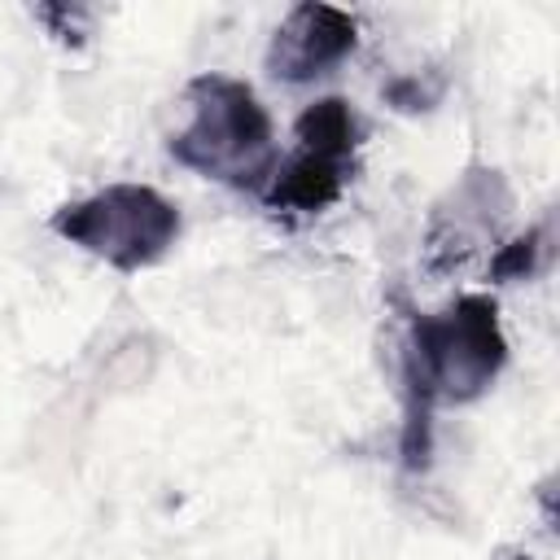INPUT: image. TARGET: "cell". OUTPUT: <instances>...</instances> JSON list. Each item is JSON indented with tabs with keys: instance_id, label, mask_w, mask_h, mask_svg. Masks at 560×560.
<instances>
[{
	"instance_id": "cell-1",
	"label": "cell",
	"mask_w": 560,
	"mask_h": 560,
	"mask_svg": "<svg viewBox=\"0 0 560 560\" xmlns=\"http://www.w3.org/2000/svg\"><path fill=\"white\" fill-rule=\"evenodd\" d=\"M508 359L499 328V306L486 293H464L451 306L420 315L402 350L407 420H402V464L424 468L433 446V407L472 402L490 389Z\"/></svg>"
},
{
	"instance_id": "cell-2",
	"label": "cell",
	"mask_w": 560,
	"mask_h": 560,
	"mask_svg": "<svg viewBox=\"0 0 560 560\" xmlns=\"http://www.w3.org/2000/svg\"><path fill=\"white\" fill-rule=\"evenodd\" d=\"M184 96L188 122L171 136V158L206 179L262 192L280 153L254 88L228 74H197Z\"/></svg>"
},
{
	"instance_id": "cell-3",
	"label": "cell",
	"mask_w": 560,
	"mask_h": 560,
	"mask_svg": "<svg viewBox=\"0 0 560 560\" xmlns=\"http://www.w3.org/2000/svg\"><path fill=\"white\" fill-rule=\"evenodd\" d=\"M52 232L118 271H140L175 245L179 210L149 184H109L61 206L52 214Z\"/></svg>"
},
{
	"instance_id": "cell-4",
	"label": "cell",
	"mask_w": 560,
	"mask_h": 560,
	"mask_svg": "<svg viewBox=\"0 0 560 560\" xmlns=\"http://www.w3.org/2000/svg\"><path fill=\"white\" fill-rule=\"evenodd\" d=\"M298 149L276 162L262 201L276 214H324L354 179V153L363 144V118L341 96L306 105L293 122Z\"/></svg>"
},
{
	"instance_id": "cell-5",
	"label": "cell",
	"mask_w": 560,
	"mask_h": 560,
	"mask_svg": "<svg viewBox=\"0 0 560 560\" xmlns=\"http://www.w3.org/2000/svg\"><path fill=\"white\" fill-rule=\"evenodd\" d=\"M354 39H359V26L350 13L332 4H298L271 35L267 70L284 83L319 79L354 52Z\"/></svg>"
},
{
	"instance_id": "cell-6",
	"label": "cell",
	"mask_w": 560,
	"mask_h": 560,
	"mask_svg": "<svg viewBox=\"0 0 560 560\" xmlns=\"http://www.w3.org/2000/svg\"><path fill=\"white\" fill-rule=\"evenodd\" d=\"M508 214V188L499 171H468L446 206H438L429 249H446V262H459L468 249H477L481 236H494L499 219Z\"/></svg>"
},
{
	"instance_id": "cell-7",
	"label": "cell",
	"mask_w": 560,
	"mask_h": 560,
	"mask_svg": "<svg viewBox=\"0 0 560 560\" xmlns=\"http://www.w3.org/2000/svg\"><path fill=\"white\" fill-rule=\"evenodd\" d=\"M542 241H547V228H529L525 236L508 241V245L494 254V262H490L494 280H525V276H534V271L542 267V249H547Z\"/></svg>"
},
{
	"instance_id": "cell-8",
	"label": "cell",
	"mask_w": 560,
	"mask_h": 560,
	"mask_svg": "<svg viewBox=\"0 0 560 560\" xmlns=\"http://www.w3.org/2000/svg\"><path fill=\"white\" fill-rule=\"evenodd\" d=\"M512 560H529V556H512Z\"/></svg>"
}]
</instances>
